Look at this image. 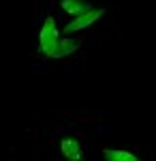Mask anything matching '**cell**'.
Segmentation results:
<instances>
[{
    "mask_svg": "<svg viewBox=\"0 0 156 161\" xmlns=\"http://www.w3.org/2000/svg\"><path fill=\"white\" fill-rule=\"evenodd\" d=\"M60 153L66 157V159H71V161H79L81 159V146H79V142L75 140V137H64L60 142Z\"/></svg>",
    "mask_w": 156,
    "mask_h": 161,
    "instance_id": "277c9868",
    "label": "cell"
},
{
    "mask_svg": "<svg viewBox=\"0 0 156 161\" xmlns=\"http://www.w3.org/2000/svg\"><path fill=\"white\" fill-rule=\"evenodd\" d=\"M103 157L107 161H139L137 155H133L128 150H122V148H107L103 153Z\"/></svg>",
    "mask_w": 156,
    "mask_h": 161,
    "instance_id": "8992f818",
    "label": "cell"
},
{
    "mask_svg": "<svg viewBox=\"0 0 156 161\" xmlns=\"http://www.w3.org/2000/svg\"><path fill=\"white\" fill-rule=\"evenodd\" d=\"M88 9H92V7L86 0H62V11L66 13V15H73V17L88 11Z\"/></svg>",
    "mask_w": 156,
    "mask_h": 161,
    "instance_id": "5b68a950",
    "label": "cell"
},
{
    "mask_svg": "<svg viewBox=\"0 0 156 161\" xmlns=\"http://www.w3.org/2000/svg\"><path fill=\"white\" fill-rule=\"evenodd\" d=\"M60 35H58V28H56V22H54V17L47 15L45 17V22L41 26V30H39V45H41V52L49 56L51 52L56 50V45H58V41H60Z\"/></svg>",
    "mask_w": 156,
    "mask_h": 161,
    "instance_id": "6da1fadb",
    "label": "cell"
},
{
    "mask_svg": "<svg viewBox=\"0 0 156 161\" xmlns=\"http://www.w3.org/2000/svg\"><path fill=\"white\" fill-rule=\"evenodd\" d=\"M105 13V9H88V11L79 13V15H75L69 24L64 26V32H77V30H84L88 26H92Z\"/></svg>",
    "mask_w": 156,
    "mask_h": 161,
    "instance_id": "7a4b0ae2",
    "label": "cell"
},
{
    "mask_svg": "<svg viewBox=\"0 0 156 161\" xmlns=\"http://www.w3.org/2000/svg\"><path fill=\"white\" fill-rule=\"evenodd\" d=\"M79 47H81V43L75 41V39H60L58 45H56V50L49 54V58H64V56H71V54H75Z\"/></svg>",
    "mask_w": 156,
    "mask_h": 161,
    "instance_id": "3957f363",
    "label": "cell"
}]
</instances>
